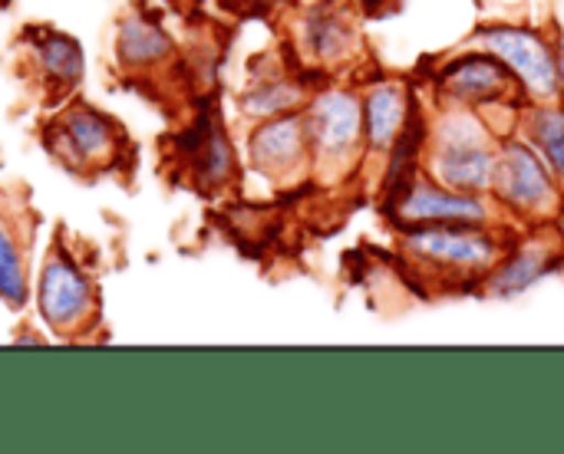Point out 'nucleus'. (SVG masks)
Instances as JSON below:
<instances>
[{"label": "nucleus", "instance_id": "f257e3e1", "mask_svg": "<svg viewBox=\"0 0 564 454\" xmlns=\"http://www.w3.org/2000/svg\"><path fill=\"white\" fill-rule=\"evenodd\" d=\"M496 165H499V152L492 148L486 129L473 115L459 112L440 125L436 148H433L436 181H443L456 191L482 195L496 181Z\"/></svg>", "mask_w": 564, "mask_h": 454}, {"label": "nucleus", "instance_id": "f03ea898", "mask_svg": "<svg viewBox=\"0 0 564 454\" xmlns=\"http://www.w3.org/2000/svg\"><path fill=\"white\" fill-rule=\"evenodd\" d=\"M476 43L486 53L499 56L525 86V92H532L535 99H558V63L552 43L542 33L525 26H486L476 33Z\"/></svg>", "mask_w": 564, "mask_h": 454}, {"label": "nucleus", "instance_id": "7ed1b4c3", "mask_svg": "<svg viewBox=\"0 0 564 454\" xmlns=\"http://www.w3.org/2000/svg\"><path fill=\"white\" fill-rule=\"evenodd\" d=\"M552 165L542 158V152L522 139H509L499 148L496 165V195L522 214H549L558 204V185H555Z\"/></svg>", "mask_w": 564, "mask_h": 454}, {"label": "nucleus", "instance_id": "20e7f679", "mask_svg": "<svg viewBox=\"0 0 564 454\" xmlns=\"http://www.w3.org/2000/svg\"><path fill=\"white\" fill-rule=\"evenodd\" d=\"M406 247L430 264L466 274L489 270L502 257V241L486 234L482 224H420L406 234Z\"/></svg>", "mask_w": 564, "mask_h": 454}, {"label": "nucleus", "instance_id": "39448f33", "mask_svg": "<svg viewBox=\"0 0 564 454\" xmlns=\"http://www.w3.org/2000/svg\"><path fill=\"white\" fill-rule=\"evenodd\" d=\"M36 303H40L43 320L56 333L73 336V333H79V326H86L93 320L96 290L73 261H66L63 254H50L40 270Z\"/></svg>", "mask_w": 564, "mask_h": 454}, {"label": "nucleus", "instance_id": "423d86ee", "mask_svg": "<svg viewBox=\"0 0 564 454\" xmlns=\"http://www.w3.org/2000/svg\"><path fill=\"white\" fill-rule=\"evenodd\" d=\"M307 135H311V148L324 165L347 162L364 135V102L344 89L321 92L307 112Z\"/></svg>", "mask_w": 564, "mask_h": 454}, {"label": "nucleus", "instance_id": "0eeeda50", "mask_svg": "<svg viewBox=\"0 0 564 454\" xmlns=\"http://www.w3.org/2000/svg\"><path fill=\"white\" fill-rule=\"evenodd\" d=\"M393 214L410 224H486L489 208L482 201V195L473 191H456L443 181L433 178H413V185L406 188V195L397 201Z\"/></svg>", "mask_w": 564, "mask_h": 454}, {"label": "nucleus", "instance_id": "6e6552de", "mask_svg": "<svg viewBox=\"0 0 564 454\" xmlns=\"http://www.w3.org/2000/svg\"><path fill=\"white\" fill-rule=\"evenodd\" d=\"M307 148H311L307 115L301 112L274 115L251 135V162L261 175L274 181H284L294 171H301L307 162Z\"/></svg>", "mask_w": 564, "mask_h": 454}, {"label": "nucleus", "instance_id": "1a4fd4ad", "mask_svg": "<svg viewBox=\"0 0 564 454\" xmlns=\"http://www.w3.org/2000/svg\"><path fill=\"white\" fill-rule=\"evenodd\" d=\"M516 73L492 53L456 56L443 66L440 86L456 102H502L516 92Z\"/></svg>", "mask_w": 564, "mask_h": 454}, {"label": "nucleus", "instance_id": "9d476101", "mask_svg": "<svg viewBox=\"0 0 564 454\" xmlns=\"http://www.w3.org/2000/svg\"><path fill=\"white\" fill-rule=\"evenodd\" d=\"M53 148L73 168H96L112 158L116 132L89 106H69L53 125Z\"/></svg>", "mask_w": 564, "mask_h": 454}, {"label": "nucleus", "instance_id": "9b49d317", "mask_svg": "<svg viewBox=\"0 0 564 454\" xmlns=\"http://www.w3.org/2000/svg\"><path fill=\"white\" fill-rule=\"evenodd\" d=\"M413 99L406 96V89L400 82H380L367 92L364 99V129H367V142L370 148L383 152L393 145V139L400 135L406 115H410Z\"/></svg>", "mask_w": 564, "mask_h": 454}, {"label": "nucleus", "instance_id": "f8f14e48", "mask_svg": "<svg viewBox=\"0 0 564 454\" xmlns=\"http://www.w3.org/2000/svg\"><path fill=\"white\" fill-rule=\"evenodd\" d=\"M423 145H426V125H423V115L416 106H410V115L400 129V135L393 139L390 145V168H387V178H383V188H387V204L397 208V201L406 195V188L413 185L416 178V165H420V155H423Z\"/></svg>", "mask_w": 564, "mask_h": 454}, {"label": "nucleus", "instance_id": "ddd939ff", "mask_svg": "<svg viewBox=\"0 0 564 454\" xmlns=\"http://www.w3.org/2000/svg\"><path fill=\"white\" fill-rule=\"evenodd\" d=\"M301 43L314 63H340L354 46V26L344 13L314 7L301 23Z\"/></svg>", "mask_w": 564, "mask_h": 454}, {"label": "nucleus", "instance_id": "4468645a", "mask_svg": "<svg viewBox=\"0 0 564 454\" xmlns=\"http://www.w3.org/2000/svg\"><path fill=\"white\" fill-rule=\"evenodd\" d=\"M116 53L126 66L132 69H142V66H155L162 59L172 56V40L169 33L152 23L149 16L142 13H129L122 23H119V36H116Z\"/></svg>", "mask_w": 564, "mask_h": 454}, {"label": "nucleus", "instance_id": "2eb2a0df", "mask_svg": "<svg viewBox=\"0 0 564 454\" xmlns=\"http://www.w3.org/2000/svg\"><path fill=\"white\" fill-rule=\"evenodd\" d=\"M555 270V257H552V247L549 244H539V241H529L525 247H519L506 264L496 267L489 287L499 294V297H516L522 290H529L532 284H539L545 274Z\"/></svg>", "mask_w": 564, "mask_h": 454}, {"label": "nucleus", "instance_id": "dca6fc26", "mask_svg": "<svg viewBox=\"0 0 564 454\" xmlns=\"http://www.w3.org/2000/svg\"><path fill=\"white\" fill-rule=\"evenodd\" d=\"M33 56H36L40 69L46 73V79H53L59 86H69L83 76V49L66 33H46L36 43Z\"/></svg>", "mask_w": 564, "mask_h": 454}, {"label": "nucleus", "instance_id": "f3484780", "mask_svg": "<svg viewBox=\"0 0 564 454\" xmlns=\"http://www.w3.org/2000/svg\"><path fill=\"white\" fill-rule=\"evenodd\" d=\"M529 139L542 152V158L552 165V171L564 178V106L552 102L535 106L529 112Z\"/></svg>", "mask_w": 564, "mask_h": 454}, {"label": "nucleus", "instance_id": "a211bd4d", "mask_svg": "<svg viewBox=\"0 0 564 454\" xmlns=\"http://www.w3.org/2000/svg\"><path fill=\"white\" fill-rule=\"evenodd\" d=\"M301 102V89L288 79H264V82H254L241 106L248 115H258V119H274V115H284L291 112L294 106Z\"/></svg>", "mask_w": 564, "mask_h": 454}, {"label": "nucleus", "instance_id": "6ab92c4d", "mask_svg": "<svg viewBox=\"0 0 564 454\" xmlns=\"http://www.w3.org/2000/svg\"><path fill=\"white\" fill-rule=\"evenodd\" d=\"M0 300L7 307L26 303V270H23V251L13 237V231L0 221Z\"/></svg>", "mask_w": 564, "mask_h": 454}, {"label": "nucleus", "instance_id": "aec40b11", "mask_svg": "<svg viewBox=\"0 0 564 454\" xmlns=\"http://www.w3.org/2000/svg\"><path fill=\"white\" fill-rule=\"evenodd\" d=\"M198 171H202V185L205 188H218L231 178L235 171V158H231V145L225 139L221 129H212L205 135V148H202V158H198Z\"/></svg>", "mask_w": 564, "mask_h": 454}, {"label": "nucleus", "instance_id": "412c9836", "mask_svg": "<svg viewBox=\"0 0 564 454\" xmlns=\"http://www.w3.org/2000/svg\"><path fill=\"white\" fill-rule=\"evenodd\" d=\"M555 63H558V86H562L564 92V43L555 49Z\"/></svg>", "mask_w": 564, "mask_h": 454}, {"label": "nucleus", "instance_id": "4be33fe9", "mask_svg": "<svg viewBox=\"0 0 564 454\" xmlns=\"http://www.w3.org/2000/svg\"><path fill=\"white\" fill-rule=\"evenodd\" d=\"M364 3H367V7H380L383 0H364Z\"/></svg>", "mask_w": 564, "mask_h": 454}]
</instances>
